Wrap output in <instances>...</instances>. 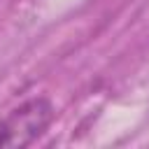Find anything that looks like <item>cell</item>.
<instances>
[{"instance_id":"1","label":"cell","mask_w":149,"mask_h":149,"mask_svg":"<svg viewBox=\"0 0 149 149\" xmlns=\"http://www.w3.org/2000/svg\"><path fill=\"white\" fill-rule=\"evenodd\" d=\"M54 107L47 98H33L0 119V147H28L51 123Z\"/></svg>"}]
</instances>
